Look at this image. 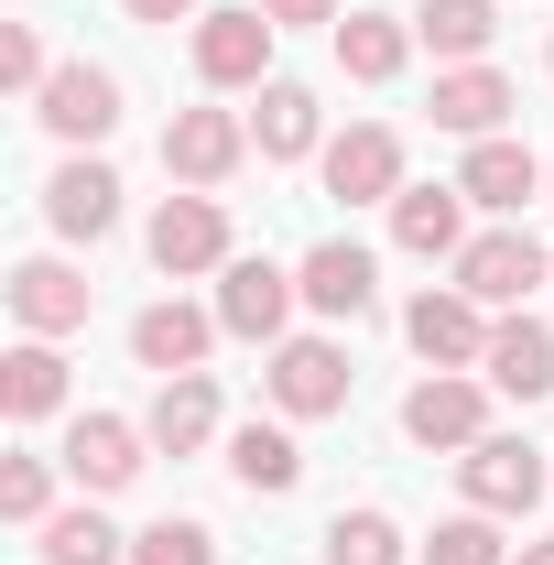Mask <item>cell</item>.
<instances>
[{"label":"cell","instance_id":"1","mask_svg":"<svg viewBox=\"0 0 554 565\" xmlns=\"http://www.w3.org/2000/svg\"><path fill=\"white\" fill-rule=\"evenodd\" d=\"M554 273V250L522 228V217H500V228H479L468 250H457V294H479L489 316H522V294Z\"/></svg>","mask_w":554,"mask_h":565},{"label":"cell","instance_id":"2","mask_svg":"<svg viewBox=\"0 0 554 565\" xmlns=\"http://www.w3.org/2000/svg\"><path fill=\"white\" fill-rule=\"evenodd\" d=\"M403 435H414L424 457H468L489 435V381L479 370H424L414 392H403Z\"/></svg>","mask_w":554,"mask_h":565},{"label":"cell","instance_id":"3","mask_svg":"<svg viewBox=\"0 0 554 565\" xmlns=\"http://www.w3.org/2000/svg\"><path fill=\"white\" fill-rule=\"evenodd\" d=\"M348 349L338 338H283L273 349V370H262V392H273V414L283 424H327V414H348Z\"/></svg>","mask_w":554,"mask_h":565},{"label":"cell","instance_id":"4","mask_svg":"<svg viewBox=\"0 0 554 565\" xmlns=\"http://www.w3.org/2000/svg\"><path fill=\"white\" fill-rule=\"evenodd\" d=\"M489 327H500V316H489L479 294H457V282H424L414 305H403V338H414L424 370H479V359H489Z\"/></svg>","mask_w":554,"mask_h":565},{"label":"cell","instance_id":"5","mask_svg":"<svg viewBox=\"0 0 554 565\" xmlns=\"http://www.w3.org/2000/svg\"><path fill=\"white\" fill-rule=\"evenodd\" d=\"M273 11L262 0H239V11H207L196 33H185V55H196V76L207 87H273Z\"/></svg>","mask_w":554,"mask_h":565},{"label":"cell","instance_id":"6","mask_svg":"<svg viewBox=\"0 0 554 565\" xmlns=\"http://www.w3.org/2000/svg\"><path fill=\"white\" fill-rule=\"evenodd\" d=\"M544 446H522V435H479L468 457H457V490H468V511H489V522H522L533 500H544Z\"/></svg>","mask_w":554,"mask_h":565},{"label":"cell","instance_id":"7","mask_svg":"<svg viewBox=\"0 0 554 565\" xmlns=\"http://www.w3.org/2000/svg\"><path fill=\"white\" fill-rule=\"evenodd\" d=\"M239 163H251V120H239V109H174V120H163V174H174V185L217 196Z\"/></svg>","mask_w":554,"mask_h":565},{"label":"cell","instance_id":"8","mask_svg":"<svg viewBox=\"0 0 554 565\" xmlns=\"http://www.w3.org/2000/svg\"><path fill=\"white\" fill-rule=\"evenodd\" d=\"M228 262H239V250H228V207H217V196L185 185V196H163V207H152V273H163V282L228 273Z\"/></svg>","mask_w":554,"mask_h":565},{"label":"cell","instance_id":"9","mask_svg":"<svg viewBox=\"0 0 554 565\" xmlns=\"http://www.w3.org/2000/svg\"><path fill=\"white\" fill-rule=\"evenodd\" d=\"M55 468H66L87 500H109V490H131L141 468H152V435H141L131 414H76L66 446H55Z\"/></svg>","mask_w":554,"mask_h":565},{"label":"cell","instance_id":"10","mask_svg":"<svg viewBox=\"0 0 554 565\" xmlns=\"http://www.w3.org/2000/svg\"><path fill=\"white\" fill-rule=\"evenodd\" d=\"M294 305H305V282L283 273V262H228L217 273V327L228 338H251V349H283V327H294Z\"/></svg>","mask_w":554,"mask_h":565},{"label":"cell","instance_id":"11","mask_svg":"<svg viewBox=\"0 0 554 565\" xmlns=\"http://www.w3.org/2000/svg\"><path fill=\"white\" fill-rule=\"evenodd\" d=\"M217 338H228V327H217V305H185V294H163V305H141V316H131V359L152 370V381L207 370Z\"/></svg>","mask_w":554,"mask_h":565},{"label":"cell","instance_id":"12","mask_svg":"<svg viewBox=\"0 0 554 565\" xmlns=\"http://www.w3.org/2000/svg\"><path fill=\"white\" fill-rule=\"evenodd\" d=\"M33 120H44V131L66 141V152H87V141H109V131H120V76L76 55V66H55V76H44Z\"/></svg>","mask_w":554,"mask_h":565},{"label":"cell","instance_id":"13","mask_svg":"<svg viewBox=\"0 0 554 565\" xmlns=\"http://www.w3.org/2000/svg\"><path fill=\"white\" fill-rule=\"evenodd\" d=\"M327 196L392 207V196H403V131H392V120H348V131L327 141Z\"/></svg>","mask_w":554,"mask_h":565},{"label":"cell","instance_id":"14","mask_svg":"<svg viewBox=\"0 0 554 565\" xmlns=\"http://www.w3.org/2000/svg\"><path fill=\"white\" fill-rule=\"evenodd\" d=\"M457 185H468V207H489V217H522L533 196H554V163H533V141L489 131V141H468Z\"/></svg>","mask_w":554,"mask_h":565},{"label":"cell","instance_id":"15","mask_svg":"<svg viewBox=\"0 0 554 565\" xmlns=\"http://www.w3.org/2000/svg\"><path fill=\"white\" fill-rule=\"evenodd\" d=\"M294 282H305V316H327V327H359V316L381 305V262H370L359 239H316V250L294 262Z\"/></svg>","mask_w":554,"mask_h":565},{"label":"cell","instance_id":"16","mask_svg":"<svg viewBox=\"0 0 554 565\" xmlns=\"http://www.w3.org/2000/svg\"><path fill=\"white\" fill-rule=\"evenodd\" d=\"M44 217H55V239H109V228H120V174H109L98 152H66V163L44 174Z\"/></svg>","mask_w":554,"mask_h":565},{"label":"cell","instance_id":"17","mask_svg":"<svg viewBox=\"0 0 554 565\" xmlns=\"http://www.w3.org/2000/svg\"><path fill=\"white\" fill-rule=\"evenodd\" d=\"M479 381L500 392V403H544V392H554V327H544V316H500Z\"/></svg>","mask_w":554,"mask_h":565},{"label":"cell","instance_id":"18","mask_svg":"<svg viewBox=\"0 0 554 565\" xmlns=\"http://www.w3.org/2000/svg\"><path fill=\"white\" fill-rule=\"evenodd\" d=\"M251 152H262V163H305V152H327V109H316L305 76H273V87H262V109H251Z\"/></svg>","mask_w":554,"mask_h":565},{"label":"cell","instance_id":"19","mask_svg":"<svg viewBox=\"0 0 554 565\" xmlns=\"http://www.w3.org/2000/svg\"><path fill=\"white\" fill-rule=\"evenodd\" d=\"M392 239L414 262H457L468 250V185H403L392 196Z\"/></svg>","mask_w":554,"mask_h":565},{"label":"cell","instance_id":"20","mask_svg":"<svg viewBox=\"0 0 554 565\" xmlns=\"http://www.w3.org/2000/svg\"><path fill=\"white\" fill-rule=\"evenodd\" d=\"M511 109H522V98H511V76H500V66H435V131L489 141Z\"/></svg>","mask_w":554,"mask_h":565},{"label":"cell","instance_id":"21","mask_svg":"<svg viewBox=\"0 0 554 565\" xmlns=\"http://www.w3.org/2000/svg\"><path fill=\"white\" fill-rule=\"evenodd\" d=\"M11 316H22V338L87 327V273H76V262H22V273H11Z\"/></svg>","mask_w":554,"mask_h":565},{"label":"cell","instance_id":"22","mask_svg":"<svg viewBox=\"0 0 554 565\" xmlns=\"http://www.w3.org/2000/svg\"><path fill=\"white\" fill-rule=\"evenodd\" d=\"M141 435H152V457H196V446H217V381H207V370L163 381L152 414H141Z\"/></svg>","mask_w":554,"mask_h":565},{"label":"cell","instance_id":"23","mask_svg":"<svg viewBox=\"0 0 554 565\" xmlns=\"http://www.w3.org/2000/svg\"><path fill=\"white\" fill-rule=\"evenodd\" d=\"M228 479H239V490L251 500H283L294 490V479H305V446H294V424H228Z\"/></svg>","mask_w":554,"mask_h":565},{"label":"cell","instance_id":"24","mask_svg":"<svg viewBox=\"0 0 554 565\" xmlns=\"http://www.w3.org/2000/svg\"><path fill=\"white\" fill-rule=\"evenodd\" d=\"M489 33H500V0H424L414 44L435 66H489Z\"/></svg>","mask_w":554,"mask_h":565},{"label":"cell","instance_id":"25","mask_svg":"<svg viewBox=\"0 0 554 565\" xmlns=\"http://www.w3.org/2000/svg\"><path fill=\"white\" fill-rule=\"evenodd\" d=\"M0 414H11V424L66 414V359H55V338H22V349L0 359Z\"/></svg>","mask_w":554,"mask_h":565},{"label":"cell","instance_id":"26","mask_svg":"<svg viewBox=\"0 0 554 565\" xmlns=\"http://www.w3.org/2000/svg\"><path fill=\"white\" fill-rule=\"evenodd\" d=\"M338 66L359 87H392V76L414 66V22H392V11H348L338 22Z\"/></svg>","mask_w":554,"mask_h":565},{"label":"cell","instance_id":"27","mask_svg":"<svg viewBox=\"0 0 554 565\" xmlns=\"http://www.w3.org/2000/svg\"><path fill=\"white\" fill-rule=\"evenodd\" d=\"M33 555H44V565H120V555H131V533H120L98 500H76V511H55V522L33 533Z\"/></svg>","mask_w":554,"mask_h":565},{"label":"cell","instance_id":"28","mask_svg":"<svg viewBox=\"0 0 554 565\" xmlns=\"http://www.w3.org/2000/svg\"><path fill=\"white\" fill-rule=\"evenodd\" d=\"M414 544H403V522L392 511H338L327 522V565H403Z\"/></svg>","mask_w":554,"mask_h":565},{"label":"cell","instance_id":"29","mask_svg":"<svg viewBox=\"0 0 554 565\" xmlns=\"http://www.w3.org/2000/svg\"><path fill=\"white\" fill-rule=\"evenodd\" d=\"M424 565H511V544H500V522H489V511H457V522H435V533H424Z\"/></svg>","mask_w":554,"mask_h":565},{"label":"cell","instance_id":"30","mask_svg":"<svg viewBox=\"0 0 554 565\" xmlns=\"http://www.w3.org/2000/svg\"><path fill=\"white\" fill-rule=\"evenodd\" d=\"M131 565H217V533H207V522H185V511H163V522H141V533H131Z\"/></svg>","mask_w":554,"mask_h":565},{"label":"cell","instance_id":"31","mask_svg":"<svg viewBox=\"0 0 554 565\" xmlns=\"http://www.w3.org/2000/svg\"><path fill=\"white\" fill-rule=\"evenodd\" d=\"M0 522H22V533L55 522V468H44V457H11V468H0Z\"/></svg>","mask_w":554,"mask_h":565},{"label":"cell","instance_id":"32","mask_svg":"<svg viewBox=\"0 0 554 565\" xmlns=\"http://www.w3.org/2000/svg\"><path fill=\"white\" fill-rule=\"evenodd\" d=\"M44 33H33V22H0V87H11V98H44Z\"/></svg>","mask_w":554,"mask_h":565},{"label":"cell","instance_id":"33","mask_svg":"<svg viewBox=\"0 0 554 565\" xmlns=\"http://www.w3.org/2000/svg\"><path fill=\"white\" fill-rule=\"evenodd\" d=\"M131 22H207V0H120Z\"/></svg>","mask_w":554,"mask_h":565},{"label":"cell","instance_id":"34","mask_svg":"<svg viewBox=\"0 0 554 565\" xmlns=\"http://www.w3.org/2000/svg\"><path fill=\"white\" fill-rule=\"evenodd\" d=\"M273 22H348V0H262Z\"/></svg>","mask_w":554,"mask_h":565},{"label":"cell","instance_id":"35","mask_svg":"<svg viewBox=\"0 0 554 565\" xmlns=\"http://www.w3.org/2000/svg\"><path fill=\"white\" fill-rule=\"evenodd\" d=\"M511 565H554V533H544V544H522V555H511Z\"/></svg>","mask_w":554,"mask_h":565}]
</instances>
